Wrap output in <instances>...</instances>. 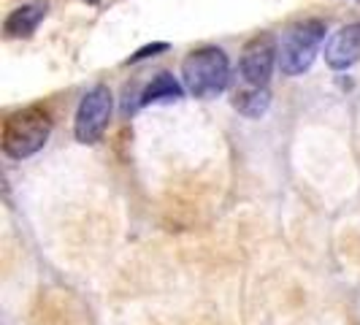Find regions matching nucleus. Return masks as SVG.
<instances>
[{"instance_id": "f257e3e1", "label": "nucleus", "mask_w": 360, "mask_h": 325, "mask_svg": "<svg viewBox=\"0 0 360 325\" xmlns=\"http://www.w3.org/2000/svg\"><path fill=\"white\" fill-rule=\"evenodd\" d=\"M49 133H52V117L46 108H22L17 114H11L3 125V152L14 160L30 158L46 144Z\"/></svg>"}, {"instance_id": "f03ea898", "label": "nucleus", "mask_w": 360, "mask_h": 325, "mask_svg": "<svg viewBox=\"0 0 360 325\" xmlns=\"http://www.w3.org/2000/svg\"><path fill=\"white\" fill-rule=\"evenodd\" d=\"M181 79L187 92H193L195 98H217L219 92H225L231 82L228 54L217 46L193 52L181 63Z\"/></svg>"}, {"instance_id": "7ed1b4c3", "label": "nucleus", "mask_w": 360, "mask_h": 325, "mask_svg": "<svg viewBox=\"0 0 360 325\" xmlns=\"http://www.w3.org/2000/svg\"><path fill=\"white\" fill-rule=\"evenodd\" d=\"M323 38H325V25L320 19H304V22L292 25L288 33L282 36V46H279L282 73L298 76V73L309 71V65L317 57V49L323 44Z\"/></svg>"}, {"instance_id": "20e7f679", "label": "nucleus", "mask_w": 360, "mask_h": 325, "mask_svg": "<svg viewBox=\"0 0 360 325\" xmlns=\"http://www.w3.org/2000/svg\"><path fill=\"white\" fill-rule=\"evenodd\" d=\"M111 108H114V98H111V90L103 84L92 87L82 98L79 111H76V122H73V133L82 144L101 141V136L108 127V120H111Z\"/></svg>"}, {"instance_id": "39448f33", "label": "nucleus", "mask_w": 360, "mask_h": 325, "mask_svg": "<svg viewBox=\"0 0 360 325\" xmlns=\"http://www.w3.org/2000/svg\"><path fill=\"white\" fill-rule=\"evenodd\" d=\"M276 54H279V46H276V38L271 33H260L252 41H247V46L241 52V63H238V71L244 76V82L252 87H266L271 71H274Z\"/></svg>"}, {"instance_id": "423d86ee", "label": "nucleus", "mask_w": 360, "mask_h": 325, "mask_svg": "<svg viewBox=\"0 0 360 325\" xmlns=\"http://www.w3.org/2000/svg\"><path fill=\"white\" fill-rule=\"evenodd\" d=\"M360 60V22L344 25L325 44V63L336 71H347Z\"/></svg>"}, {"instance_id": "0eeeda50", "label": "nucleus", "mask_w": 360, "mask_h": 325, "mask_svg": "<svg viewBox=\"0 0 360 325\" xmlns=\"http://www.w3.org/2000/svg\"><path fill=\"white\" fill-rule=\"evenodd\" d=\"M46 11H49V6L44 3V0H33V3H25V6H19L14 8L6 22H3V33L8 38H27L36 33V27L44 22L46 17Z\"/></svg>"}, {"instance_id": "6e6552de", "label": "nucleus", "mask_w": 360, "mask_h": 325, "mask_svg": "<svg viewBox=\"0 0 360 325\" xmlns=\"http://www.w3.org/2000/svg\"><path fill=\"white\" fill-rule=\"evenodd\" d=\"M181 95H184V87H181L171 73L162 71V73H158V76L146 84V90L141 92V106L160 103V101H179Z\"/></svg>"}, {"instance_id": "1a4fd4ad", "label": "nucleus", "mask_w": 360, "mask_h": 325, "mask_svg": "<svg viewBox=\"0 0 360 325\" xmlns=\"http://www.w3.org/2000/svg\"><path fill=\"white\" fill-rule=\"evenodd\" d=\"M233 106L238 114H244V117H260V114H266L271 106V92L266 87H252V90H241L236 95Z\"/></svg>"}, {"instance_id": "9d476101", "label": "nucleus", "mask_w": 360, "mask_h": 325, "mask_svg": "<svg viewBox=\"0 0 360 325\" xmlns=\"http://www.w3.org/2000/svg\"><path fill=\"white\" fill-rule=\"evenodd\" d=\"M168 49V44H155V46H144L139 54H133L127 63H139V60H144V57H149V54H155V52H165Z\"/></svg>"}, {"instance_id": "9b49d317", "label": "nucleus", "mask_w": 360, "mask_h": 325, "mask_svg": "<svg viewBox=\"0 0 360 325\" xmlns=\"http://www.w3.org/2000/svg\"><path fill=\"white\" fill-rule=\"evenodd\" d=\"M84 3H90V6H98V0H84Z\"/></svg>"}]
</instances>
